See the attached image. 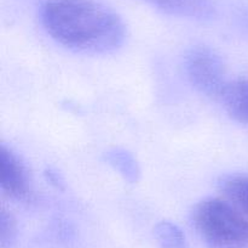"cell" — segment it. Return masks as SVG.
Listing matches in <instances>:
<instances>
[{
	"instance_id": "obj_10",
	"label": "cell",
	"mask_w": 248,
	"mask_h": 248,
	"mask_svg": "<svg viewBox=\"0 0 248 248\" xmlns=\"http://www.w3.org/2000/svg\"><path fill=\"white\" fill-rule=\"evenodd\" d=\"M17 237V224L11 213L5 208L0 214V246L1 248H11Z\"/></svg>"
},
{
	"instance_id": "obj_8",
	"label": "cell",
	"mask_w": 248,
	"mask_h": 248,
	"mask_svg": "<svg viewBox=\"0 0 248 248\" xmlns=\"http://www.w3.org/2000/svg\"><path fill=\"white\" fill-rule=\"evenodd\" d=\"M223 194L248 216V175H227L219 181Z\"/></svg>"
},
{
	"instance_id": "obj_1",
	"label": "cell",
	"mask_w": 248,
	"mask_h": 248,
	"mask_svg": "<svg viewBox=\"0 0 248 248\" xmlns=\"http://www.w3.org/2000/svg\"><path fill=\"white\" fill-rule=\"evenodd\" d=\"M41 21L51 38L78 53H110L126 40L120 16L92 0H48Z\"/></svg>"
},
{
	"instance_id": "obj_9",
	"label": "cell",
	"mask_w": 248,
	"mask_h": 248,
	"mask_svg": "<svg viewBox=\"0 0 248 248\" xmlns=\"http://www.w3.org/2000/svg\"><path fill=\"white\" fill-rule=\"evenodd\" d=\"M154 236L160 248H190L182 229L171 221L156 224Z\"/></svg>"
},
{
	"instance_id": "obj_4",
	"label": "cell",
	"mask_w": 248,
	"mask_h": 248,
	"mask_svg": "<svg viewBox=\"0 0 248 248\" xmlns=\"http://www.w3.org/2000/svg\"><path fill=\"white\" fill-rule=\"evenodd\" d=\"M0 162H1L2 191L9 197L18 201L31 198V180H29L28 172L18 156L11 148L1 145Z\"/></svg>"
},
{
	"instance_id": "obj_2",
	"label": "cell",
	"mask_w": 248,
	"mask_h": 248,
	"mask_svg": "<svg viewBox=\"0 0 248 248\" xmlns=\"http://www.w3.org/2000/svg\"><path fill=\"white\" fill-rule=\"evenodd\" d=\"M191 220L210 248H248V218L230 202L207 197L193 209Z\"/></svg>"
},
{
	"instance_id": "obj_6",
	"label": "cell",
	"mask_w": 248,
	"mask_h": 248,
	"mask_svg": "<svg viewBox=\"0 0 248 248\" xmlns=\"http://www.w3.org/2000/svg\"><path fill=\"white\" fill-rule=\"evenodd\" d=\"M218 100L232 119L248 125V79L228 82Z\"/></svg>"
},
{
	"instance_id": "obj_3",
	"label": "cell",
	"mask_w": 248,
	"mask_h": 248,
	"mask_svg": "<svg viewBox=\"0 0 248 248\" xmlns=\"http://www.w3.org/2000/svg\"><path fill=\"white\" fill-rule=\"evenodd\" d=\"M184 68L191 84L207 96L219 99L228 84L225 66L219 55L207 46H196L186 55Z\"/></svg>"
},
{
	"instance_id": "obj_5",
	"label": "cell",
	"mask_w": 248,
	"mask_h": 248,
	"mask_svg": "<svg viewBox=\"0 0 248 248\" xmlns=\"http://www.w3.org/2000/svg\"><path fill=\"white\" fill-rule=\"evenodd\" d=\"M165 14L195 19H210L215 16L212 0H144Z\"/></svg>"
},
{
	"instance_id": "obj_7",
	"label": "cell",
	"mask_w": 248,
	"mask_h": 248,
	"mask_svg": "<svg viewBox=\"0 0 248 248\" xmlns=\"http://www.w3.org/2000/svg\"><path fill=\"white\" fill-rule=\"evenodd\" d=\"M104 159L111 165L119 174L127 180L128 182L133 184L140 180V168L132 153L124 148H111L104 153Z\"/></svg>"
}]
</instances>
